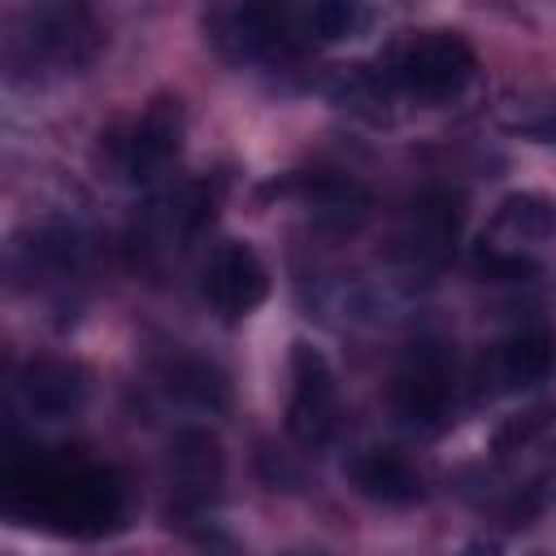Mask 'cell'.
Listing matches in <instances>:
<instances>
[{
  "instance_id": "7402d4cb",
  "label": "cell",
  "mask_w": 556,
  "mask_h": 556,
  "mask_svg": "<svg viewBox=\"0 0 556 556\" xmlns=\"http://www.w3.org/2000/svg\"><path fill=\"white\" fill-rule=\"evenodd\" d=\"M204 556H239V552H235V547H230V543H222V547H208V552H204Z\"/></svg>"
},
{
  "instance_id": "5bb4252c",
  "label": "cell",
  "mask_w": 556,
  "mask_h": 556,
  "mask_svg": "<svg viewBox=\"0 0 556 556\" xmlns=\"http://www.w3.org/2000/svg\"><path fill=\"white\" fill-rule=\"evenodd\" d=\"M348 478L356 482L361 495L378 500V504H413L421 500V473L391 447H365L352 456Z\"/></svg>"
},
{
  "instance_id": "e0dca14e",
  "label": "cell",
  "mask_w": 556,
  "mask_h": 556,
  "mask_svg": "<svg viewBox=\"0 0 556 556\" xmlns=\"http://www.w3.org/2000/svg\"><path fill=\"white\" fill-rule=\"evenodd\" d=\"M291 30L295 39H313V43H339V39H356L374 13L361 9V4H343V0H317V4H304V9H291Z\"/></svg>"
},
{
  "instance_id": "5b68a950",
  "label": "cell",
  "mask_w": 556,
  "mask_h": 556,
  "mask_svg": "<svg viewBox=\"0 0 556 556\" xmlns=\"http://www.w3.org/2000/svg\"><path fill=\"white\" fill-rule=\"evenodd\" d=\"M339 426V382L321 348L291 343V395H287V434L304 447H321Z\"/></svg>"
},
{
  "instance_id": "3957f363",
  "label": "cell",
  "mask_w": 556,
  "mask_h": 556,
  "mask_svg": "<svg viewBox=\"0 0 556 556\" xmlns=\"http://www.w3.org/2000/svg\"><path fill=\"white\" fill-rule=\"evenodd\" d=\"M452 391H456V365H452L447 343L421 339L404 352V361L391 378V408H395L400 426L434 430V426H443V417L452 408Z\"/></svg>"
},
{
  "instance_id": "277c9868",
  "label": "cell",
  "mask_w": 556,
  "mask_h": 556,
  "mask_svg": "<svg viewBox=\"0 0 556 556\" xmlns=\"http://www.w3.org/2000/svg\"><path fill=\"white\" fill-rule=\"evenodd\" d=\"M208 217H213V200L204 195L200 182H182V187L156 195L143 208L139 226H135V252H139V261L148 269H161V265L178 261L191 248V239L204 230Z\"/></svg>"
},
{
  "instance_id": "4fadbf2b",
  "label": "cell",
  "mask_w": 556,
  "mask_h": 556,
  "mask_svg": "<svg viewBox=\"0 0 556 556\" xmlns=\"http://www.w3.org/2000/svg\"><path fill=\"white\" fill-rule=\"evenodd\" d=\"M17 400L35 421L74 417L87 400V374L70 361H26L17 374Z\"/></svg>"
},
{
  "instance_id": "ba28073f",
  "label": "cell",
  "mask_w": 556,
  "mask_h": 556,
  "mask_svg": "<svg viewBox=\"0 0 556 556\" xmlns=\"http://www.w3.org/2000/svg\"><path fill=\"white\" fill-rule=\"evenodd\" d=\"M178 148H182V109H178V100L161 96L122 130L117 169L130 182H152L156 174H165V165L178 156Z\"/></svg>"
},
{
  "instance_id": "ffe728a7",
  "label": "cell",
  "mask_w": 556,
  "mask_h": 556,
  "mask_svg": "<svg viewBox=\"0 0 556 556\" xmlns=\"http://www.w3.org/2000/svg\"><path fill=\"white\" fill-rule=\"evenodd\" d=\"M547 421H552V404H539V408H530V413L508 417V421L500 426V434H495V452H513L517 443H530Z\"/></svg>"
},
{
  "instance_id": "2e32d148",
  "label": "cell",
  "mask_w": 556,
  "mask_h": 556,
  "mask_svg": "<svg viewBox=\"0 0 556 556\" xmlns=\"http://www.w3.org/2000/svg\"><path fill=\"white\" fill-rule=\"evenodd\" d=\"M491 122L508 135L534 139V143H556V91L552 87H513L495 96Z\"/></svg>"
},
{
  "instance_id": "9c48e42d",
  "label": "cell",
  "mask_w": 556,
  "mask_h": 556,
  "mask_svg": "<svg viewBox=\"0 0 556 556\" xmlns=\"http://www.w3.org/2000/svg\"><path fill=\"white\" fill-rule=\"evenodd\" d=\"M200 291L213 304V313H222L226 321H239L252 308H261V300L269 295V269L261 265V256L248 243L230 239V243L213 248L204 278H200Z\"/></svg>"
},
{
  "instance_id": "44dd1931",
  "label": "cell",
  "mask_w": 556,
  "mask_h": 556,
  "mask_svg": "<svg viewBox=\"0 0 556 556\" xmlns=\"http://www.w3.org/2000/svg\"><path fill=\"white\" fill-rule=\"evenodd\" d=\"M456 556H500V547H495V543H486V539H473V543H465Z\"/></svg>"
},
{
  "instance_id": "7a4b0ae2",
  "label": "cell",
  "mask_w": 556,
  "mask_h": 556,
  "mask_svg": "<svg viewBox=\"0 0 556 556\" xmlns=\"http://www.w3.org/2000/svg\"><path fill=\"white\" fill-rule=\"evenodd\" d=\"M100 52V30L87 9L43 4L22 17V30L9 39V70L22 74H74Z\"/></svg>"
},
{
  "instance_id": "30bf717a",
  "label": "cell",
  "mask_w": 556,
  "mask_h": 556,
  "mask_svg": "<svg viewBox=\"0 0 556 556\" xmlns=\"http://www.w3.org/2000/svg\"><path fill=\"white\" fill-rule=\"evenodd\" d=\"M556 365V348L543 330H517L500 343H491L478 361V391L482 395H508V391H526L534 382H543Z\"/></svg>"
},
{
  "instance_id": "7c38bea8",
  "label": "cell",
  "mask_w": 556,
  "mask_h": 556,
  "mask_svg": "<svg viewBox=\"0 0 556 556\" xmlns=\"http://www.w3.org/2000/svg\"><path fill=\"white\" fill-rule=\"evenodd\" d=\"M83 265V239L70 226H30L9 243V278L13 282H52L70 278Z\"/></svg>"
},
{
  "instance_id": "6da1fadb",
  "label": "cell",
  "mask_w": 556,
  "mask_h": 556,
  "mask_svg": "<svg viewBox=\"0 0 556 556\" xmlns=\"http://www.w3.org/2000/svg\"><path fill=\"white\" fill-rule=\"evenodd\" d=\"M478 70L473 48L452 35V30H421V35H404L400 43H391V52L382 56L378 74L387 78L391 91L417 96V100H452L469 87Z\"/></svg>"
},
{
  "instance_id": "52a82bcc",
  "label": "cell",
  "mask_w": 556,
  "mask_h": 556,
  "mask_svg": "<svg viewBox=\"0 0 556 556\" xmlns=\"http://www.w3.org/2000/svg\"><path fill=\"white\" fill-rule=\"evenodd\" d=\"M460 195L447 187H430L421 191L395 230V256L408 265H443L456 252L460 239Z\"/></svg>"
},
{
  "instance_id": "ac0fdd59",
  "label": "cell",
  "mask_w": 556,
  "mask_h": 556,
  "mask_svg": "<svg viewBox=\"0 0 556 556\" xmlns=\"http://www.w3.org/2000/svg\"><path fill=\"white\" fill-rule=\"evenodd\" d=\"M165 391L174 400H182L191 408H208V413L226 404V378H222V369L208 365V361H195V356L174 361L165 369Z\"/></svg>"
},
{
  "instance_id": "8fae6325",
  "label": "cell",
  "mask_w": 556,
  "mask_h": 556,
  "mask_svg": "<svg viewBox=\"0 0 556 556\" xmlns=\"http://www.w3.org/2000/svg\"><path fill=\"white\" fill-rule=\"evenodd\" d=\"M222 486V447L217 434L204 426H182L169 439V491L182 513L204 508L217 500Z\"/></svg>"
},
{
  "instance_id": "9a60e30c",
  "label": "cell",
  "mask_w": 556,
  "mask_h": 556,
  "mask_svg": "<svg viewBox=\"0 0 556 556\" xmlns=\"http://www.w3.org/2000/svg\"><path fill=\"white\" fill-rule=\"evenodd\" d=\"M556 239V200L539 195V191H513L495 204V217H491V239L486 243H500V248H530V243H547Z\"/></svg>"
},
{
  "instance_id": "d6986e66",
  "label": "cell",
  "mask_w": 556,
  "mask_h": 556,
  "mask_svg": "<svg viewBox=\"0 0 556 556\" xmlns=\"http://www.w3.org/2000/svg\"><path fill=\"white\" fill-rule=\"evenodd\" d=\"M478 269L486 274V278H495V282H517V278H530L534 274V261L530 256H521V252H513V248H500V243H486L482 239V248H478Z\"/></svg>"
},
{
  "instance_id": "8992f818",
  "label": "cell",
  "mask_w": 556,
  "mask_h": 556,
  "mask_svg": "<svg viewBox=\"0 0 556 556\" xmlns=\"http://www.w3.org/2000/svg\"><path fill=\"white\" fill-rule=\"evenodd\" d=\"M208 35L239 65H282V61L295 56L291 17L278 13V9H256V4L213 9L208 13Z\"/></svg>"
}]
</instances>
